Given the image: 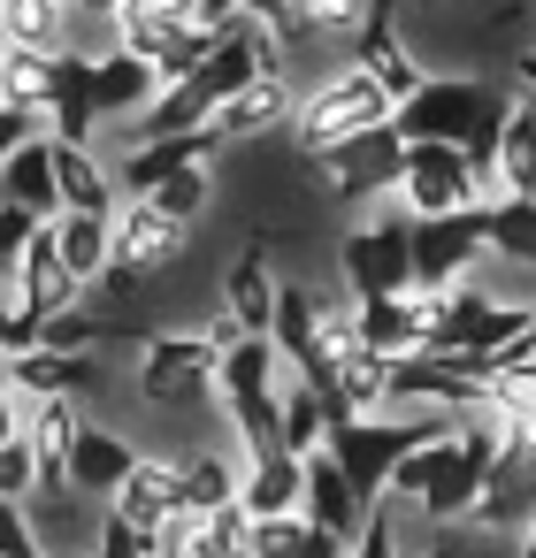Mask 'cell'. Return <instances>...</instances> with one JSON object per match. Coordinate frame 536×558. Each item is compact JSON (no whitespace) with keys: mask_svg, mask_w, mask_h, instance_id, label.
<instances>
[{"mask_svg":"<svg viewBox=\"0 0 536 558\" xmlns=\"http://www.w3.org/2000/svg\"><path fill=\"white\" fill-rule=\"evenodd\" d=\"M498 116H505V93L490 85V77H429L398 116H391V131L406 138V146H460L475 169H490V146H498Z\"/></svg>","mask_w":536,"mask_h":558,"instance_id":"1","label":"cell"},{"mask_svg":"<svg viewBox=\"0 0 536 558\" xmlns=\"http://www.w3.org/2000/svg\"><path fill=\"white\" fill-rule=\"evenodd\" d=\"M452 428H460L452 413H360V421H337L322 451L337 459V474L353 482V497H360V505H383L391 466H398L406 451H421V444L452 436Z\"/></svg>","mask_w":536,"mask_h":558,"instance_id":"2","label":"cell"},{"mask_svg":"<svg viewBox=\"0 0 536 558\" xmlns=\"http://www.w3.org/2000/svg\"><path fill=\"white\" fill-rule=\"evenodd\" d=\"M391 116H398V108L376 93V77H360V70H330V77H307V85H299L291 146L314 161V154H330V146H353V138L383 131Z\"/></svg>","mask_w":536,"mask_h":558,"instance_id":"3","label":"cell"},{"mask_svg":"<svg viewBox=\"0 0 536 558\" xmlns=\"http://www.w3.org/2000/svg\"><path fill=\"white\" fill-rule=\"evenodd\" d=\"M406 215L383 199V207H368L353 230H345V245H337V268H345V299L353 306H383V299H406L414 291V253H406Z\"/></svg>","mask_w":536,"mask_h":558,"instance_id":"4","label":"cell"},{"mask_svg":"<svg viewBox=\"0 0 536 558\" xmlns=\"http://www.w3.org/2000/svg\"><path fill=\"white\" fill-rule=\"evenodd\" d=\"M391 207H398L406 222H444V215L490 207V184H483V169H475L460 146H406V169H398Z\"/></svg>","mask_w":536,"mask_h":558,"instance_id":"5","label":"cell"},{"mask_svg":"<svg viewBox=\"0 0 536 558\" xmlns=\"http://www.w3.org/2000/svg\"><path fill=\"white\" fill-rule=\"evenodd\" d=\"M215 367H223V352H207L200 329H154L139 344L131 383L146 405H215Z\"/></svg>","mask_w":536,"mask_h":558,"instance_id":"6","label":"cell"},{"mask_svg":"<svg viewBox=\"0 0 536 558\" xmlns=\"http://www.w3.org/2000/svg\"><path fill=\"white\" fill-rule=\"evenodd\" d=\"M307 169H322V184H330L345 207H383V199L398 192L406 138L383 123V131H368V138H353V146H330V154H314Z\"/></svg>","mask_w":536,"mask_h":558,"instance_id":"7","label":"cell"},{"mask_svg":"<svg viewBox=\"0 0 536 558\" xmlns=\"http://www.w3.org/2000/svg\"><path fill=\"white\" fill-rule=\"evenodd\" d=\"M406 253H414V291H460V283H475V268L490 260L483 253V207L475 215H444V222H414Z\"/></svg>","mask_w":536,"mask_h":558,"instance_id":"8","label":"cell"},{"mask_svg":"<svg viewBox=\"0 0 536 558\" xmlns=\"http://www.w3.org/2000/svg\"><path fill=\"white\" fill-rule=\"evenodd\" d=\"M528 527H536V459L498 451V459H490V474H483V489H475V512H467V527H460V535L521 543Z\"/></svg>","mask_w":536,"mask_h":558,"instance_id":"9","label":"cell"},{"mask_svg":"<svg viewBox=\"0 0 536 558\" xmlns=\"http://www.w3.org/2000/svg\"><path fill=\"white\" fill-rule=\"evenodd\" d=\"M291 108H299V85L291 77H253L238 100H223L207 116V146L223 154V146H253L269 131H291Z\"/></svg>","mask_w":536,"mask_h":558,"instance_id":"10","label":"cell"},{"mask_svg":"<svg viewBox=\"0 0 536 558\" xmlns=\"http://www.w3.org/2000/svg\"><path fill=\"white\" fill-rule=\"evenodd\" d=\"M184 245H192V230L162 222L146 199H123V207L108 215V260H116V268H131V276L177 268V260H184Z\"/></svg>","mask_w":536,"mask_h":558,"instance_id":"11","label":"cell"},{"mask_svg":"<svg viewBox=\"0 0 536 558\" xmlns=\"http://www.w3.org/2000/svg\"><path fill=\"white\" fill-rule=\"evenodd\" d=\"M483 184H490V199H536V93H505Z\"/></svg>","mask_w":536,"mask_h":558,"instance_id":"12","label":"cell"},{"mask_svg":"<svg viewBox=\"0 0 536 558\" xmlns=\"http://www.w3.org/2000/svg\"><path fill=\"white\" fill-rule=\"evenodd\" d=\"M177 505H184V497H177V459H169V451H139V466H131L123 489L108 497V520L131 527L139 543H154V527H162Z\"/></svg>","mask_w":536,"mask_h":558,"instance_id":"13","label":"cell"},{"mask_svg":"<svg viewBox=\"0 0 536 558\" xmlns=\"http://www.w3.org/2000/svg\"><path fill=\"white\" fill-rule=\"evenodd\" d=\"M100 383H108V367H100L93 352H16V360H9V390H16L24 405H39V398L85 405Z\"/></svg>","mask_w":536,"mask_h":558,"instance_id":"14","label":"cell"},{"mask_svg":"<svg viewBox=\"0 0 536 558\" xmlns=\"http://www.w3.org/2000/svg\"><path fill=\"white\" fill-rule=\"evenodd\" d=\"M299 489H307V459H291L284 444L276 451H238V512L246 520L299 512Z\"/></svg>","mask_w":536,"mask_h":558,"instance_id":"15","label":"cell"},{"mask_svg":"<svg viewBox=\"0 0 536 558\" xmlns=\"http://www.w3.org/2000/svg\"><path fill=\"white\" fill-rule=\"evenodd\" d=\"M177 32H184V0H116L108 9V54H131L146 70H162Z\"/></svg>","mask_w":536,"mask_h":558,"instance_id":"16","label":"cell"},{"mask_svg":"<svg viewBox=\"0 0 536 558\" xmlns=\"http://www.w3.org/2000/svg\"><path fill=\"white\" fill-rule=\"evenodd\" d=\"M0 54L62 62V54H78V16L62 0H0Z\"/></svg>","mask_w":536,"mask_h":558,"instance_id":"17","label":"cell"},{"mask_svg":"<svg viewBox=\"0 0 536 558\" xmlns=\"http://www.w3.org/2000/svg\"><path fill=\"white\" fill-rule=\"evenodd\" d=\"M154 100H162V77H154L146 62H131V54H100V62H93V116H100V138H108V131H131Z\"/></svg>","mask_w":536,"mask_h":558,"instance_id":"18","label":"cell"},{"mask_svg":"<svg viewBox=\"0 0 536 558\" xmlns=\"http://www.w3.org/2000/svg\"><path fill=\"white\" fill-rule=\"evenodd\" d=\"M215 314H230L238 337H269V322H276V268H269V245H246V253L230 260Z\"/></svg>","mask_w":536,"mask_h":558,"instance_id":"19","label":"cell"},{"mask_svg":"<svg viewBox=\"0 0 536 558\" xmlns=\"http://www.w3.org/2000/svg\"><path fill=\"white\" fill-rule=\"evenodd\" d=\"M299 520H307V527H322V535H345V543H353V535L368 527V505L353 497V482L337 474V459H330V451H314V459H307Z\"/></svg>","mask_w":536,"mask_h":558,"instance_id":"20","label":"cell"},{"mask_svg":"<svg viewBox=\"0 0 536 558\" xmlns=\"http://www.w3.org/2000/svg\"><path fill=\"white\" fill-rule=\"evenodd\" d=\"M131 466H139V444H123L116 428H93V421L78 428V451H70V489H78V497L108 505Z\"/></svg>","mask_w":536,"mask_h":558,"instance_id":"21","label":"cell"},{"mask_svg":"<svg viewBox=\"0 0 536 558\" xmlns=\"http://www.w3.org/2000/svg\"><path fill=\"white\" fill-rule=\"evenodd\" d=\"M177 497L192 520L238 505V444H200V451H177Z\"/></svg>","mask_w":536,"mask_h":558,"instance_id":"22","label":"cell"},{"mask_svg":"<svg viewBox=\"0 0 536 558\" xmlns=\"http://www.w3.org/2000/svg\"><path fill=\"white\" fill-rule=\"evenodd\" d=\"M55 192H62V215H116V177H108V154L100 146H55Z\"/></svg>","mask_w":536,"mask_h":558,"instance_id":"23","label":"cell"},{"mask_svg":"<svg viewBox=\"0 0 536 558\" xmlns=\"http://www.w3.org/2000/svg\"><path fill=\"white\" fill-rule=\"evenodd\" d=\"M0 207H16V215H32L39 230L62 215V192H55V138H32L9 169H0Z\"/></svg>","mask_w":536,"mask_h":558,"instance_id":"24","label":"cell"},{"mask_svg":"<svg viewBox=\"0 0 536 558\" xmlns=\"http://www.w3.org/2000/svg\"><path fill=\"white\" fill-rule=\"evenodd\" d=\"M276 428H284V451H291V459H314V451L330 444L337 413H330V398H322L314 383H299V375L284 367V375H276Z\"/></svg>","mask_w":536,"mask_h":558,"instance_id":"25","label":"cell"},{"mask_svg":"<svg viewBox=\"0 0 536 558\" xmlns=\"http://www.w3.org/2000/svg\"><path fill=\"white\" fill-rule=\"evenodd\" d=\"M47 238H55V260H62V276H70L78 291H93V283L108 276V222H100V215H55Z\"/></svg>","mask_w":536,"mask_h":558,"instance_id":"26","label":"cell"},{"mask_svg":"<svg viewBox=\"0 0 536 558\" xmlns=\"http://www.w3.org/2000/svg\"><path fill=\"white\" fill-rule=\"evenodd\" d=\"M276 375H284V352H276L269 337H238V344L223 352V367H215V398H223V405H230V398H269Z\"/></svg>","mask_w":536,"mask_h":558,"instance_id":"27","label":"cell"},{"mask_svg":"<svg viewBox=\"0 0 536 558\" xmlns=\"http://www.w3.org/2000/svg\"><path fill=\"white\" fill-rule=\"evenodd\" d=\"M483 253L536 276V199H490L483 207Z\"/></svg>","mask_w":536,"mask_h":558,"instance_id":"28","label":"cell"},{"mask_svg":"<svg viewBox=\"0 0 536 558\" xmlns=\"http://www.w3.org/2000/svg\"><path fill=\"white\" fill-rule=\"evenodd\" d=\"M47 100H55V62H39V54H0V108L47 123Z\"/></svg>","mask_w":536,"mask_h":558,"instance_id":"29","label":"cell"},{"mask_svg":"<svg viewBox=\"0 0 536 558\" xmlns=\"http://www.w3.org/2000/svg\"><path fill=\"white\" fill-rule=\"evenodd\" d=\"M207 199H215V169H177L169 184L146 192V207H154L162 222H177V230H192V222L207 215Z\"/></svg>","mask_w":536,"mask_h":558,"instance_id":"30","label":"cell"},{"mask_svg":"<svg viewBox=\"0 0 536 558\" xmlns=\"http://www.w3.org/2000/svg\"><path fill=\"white\" fill-rule=\"evenodd\" d=\"M299 535H307L299 512H284V520H246V558H291Z\"/></svg>","mask_w":536,"mask_h":558,"instance_id":"31","label":"cell"},{"mask_svg":"<svg viewBox=\"0 0 536 558\" xmlns=\"http://www.w3.org/2000/svg\"><path fill=\"white\" fill-rule=\"evenodd\" d=\"M32 489H39V459H32V444L16 436V444H0V497L9 505H32Z\"/></svg>","mask_w":536,"mask_h":558,"instance_id":"32","label":"cell"},{"mask_svg":"<svg viewBox=\"0 0 536 558\" xmlns=\"http://www.w3.org/2000/svg\"><path fill=\"white\" fill-rule=\"evenodd\" d=\"M0 558H47V550H39L32 512H24V505H9V497H0Z\"/></svg>","mask_w":536,"mask_h":558,"instance_id":"33","label":"cell"},{"mask_svg":"<svg viewBox=\"0 0 536 558\" xmlns=\"http://www.w3.org/2000/svg\"><path fill=\"white\" fill-rule=\"evenodd\" d=\"M32 138H47V123H39V116H16V108H0V169H9V161H16Z\"/></svg>","mask_w":536,"mask_h":558,"instance_id":"34","label":"cell"},{"mask_svg":"<svg viewBox=\"0 0 536 558\" xmlns=\"http://www.w3.org/2000/svg\"><path fill=\"white\" fill-rule=\"evenodd\" d=\"M32 238H39V222H32V215H16V207H0V276L16 268V253H24Z\"/></svg>","mask_w":536,"mask_h":558,"instance_id":"35","label":"cell"},{"mask_svg":"<svg viewBox=\"0 0 536 558\" xmlns=\"http://www.w3.org/2000/svg\"><path fill=\"white\" fill-rule=\"evenodd\" d=\"M93 558H146V543H139L131 527H116V520H100V535H93Z\"/></svg>","mask_w":536,"mask_h":558,"instance_id":"36","label":"cell"},{"mask_svg":"<svg viewBox=\"0 0 536 558\" xmlns=\"http://www.w3.org/2000/svg\"><path fill=\"white\" fill-rule=\"evenodd\" d=\"M353 543H360V535H353ZM353 543H345V535H322V527H307L291 558H353Z\"/></svg>","mask_w":536,"mask_h":558,"instance_id":"37","label":"cell"},{"mask_svg":"<svg viewBox=\"0 0 536 558\" xmlns=\"http://www.w3.org/2000/svg\"><path fill=\"white\" fill-rule=\"evenodd\" d=\"M16 436H24V398L0 390V444H16Z\"/></svg>","mask_w":536,"mask_h":558,"instance_id":"38","label":"cell"},{"mask_svg":"<svg viewBox=\"0 0 536 558\" xmlns=\"http://www.w3.org/2000/svg\"><path fill=\"white\" fill-rule=\"evenodd\" d=\"M200 337H207V352H230V344H238V322H230V314H207Z\"/></svg>","mask_w":536,"mask_h":558,"instance_id":"39","label":"cell"},{"mask_svg":"<svg viewBox=\"0 0 536 558\" xmlns=\"http://www.w3.org/2000/svg\"><path fill=\"white\" fill-rule=\"evenodd\" d=\"M9 329H16V291H9V276H0V352H9Z\"/></svg>","mask_w":536,"mask_h":558,"instance_id":"40","label":"cell"},{"mask_svg":"<svg viewBox=\"0 0 536 558\" xmlns=\"http://www.w3.org/2000/svg\"><path fill=\"white\" fill-rule=\"evenodd\" d=\"M0 390H9V352H0Z\"/></svg>","mask_w":536,"mask_h":558,"instance_id":"41","label":"cell"}]
</instances>
